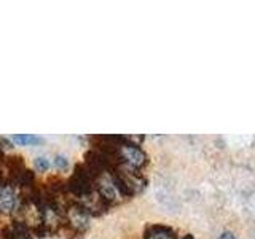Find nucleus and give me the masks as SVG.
Segmentation results:
<instances>
[{
    "mask_svg": "<svg viewBox=\"0 0 255 239\" xmlns=\"http://www.w3.org/2000/svg\"><path fill=\"white\" fill-rule=\"evenodd\" d=\"M94 179L96 177L85 164H77L74 174H72V177L67 182V190L78 198H86L93 193Z\"/></svg>",
    "mask_w": 255,
    "mask_h": 239,
    "instance_id": "1",
    "label": "nucleus"
},
{
    "mask_svg": "<svg viewBox=\"0 0 255 239\" xmlns=\"http://www.w3.org/2000/svg\"><path fill=\"white\" fill-rule=\"evenodd\" d=\"M118 155H120V159H122V164L129 166L135 171L147 164V155L143 153V150L137 143L129 142L128 137H125V142H122L118 145Z\"/></svg>",
    "mask_w": 255,
    "mask_h": 239,
    "instance_id": "2",
    "label": "nucleus"
},
{
    "mask_svg": "<svg viewBox=\"0 0 255 239\" xmlns=\"http://www.w3.org/2000/svg\"><path fill=\"white\" fill-rule=\"evenodd\" d=\"M66 219L69 227L75 231V233H82L83 230L88 228V222H90V212L86 211V207L82 203L69 206L66 212Z\"/></svg>",
    "mask_w": 255,
    "mask_h": 239,
    "instance_id": "3",
    "label": "nucleus"
},
{
    "mask_svg": "<svg viewBox=\"0 0 255 239\" xmlns=\"http://www.w3.org/2000/svg\"><path fill=\"white\" fill-rule=\"evenodd\" d=\"M98 195L107 206L117 203L118 191L114 185V182H112V177H101L99 175L98 177Z\"/></svg>",
    "mask_w": 255,
    "mask_h": 239,
    "instance_id": "4",
    "label": "nucleus"
},
{
    "mask_svg": "<svg viewBox=\"0 0 255 239\" xmlns=\"http://www.w3.org/2000/svg\"><path fill=\"white\" fill-rule=\"evenodd\" d=\"M18 199L11 185H2L0 187V212H11Z\"/></svg>",
    "mask_w": 255,
    "mask_h": 239,
    "instance_id": "5",
    "label": "nucleus"
},
{
    "mask_svg": "<svg viewBox=\"0 0 255 239\" xmlns=\"http://www.w3.org/2000/svg\"><path fill=\"white\" fill-rule=\"evenodd\" d=\"M143 239H177L175 231L164 225H151L143 233Z\"/></svg>",
    "mask_w": 255,
    "mask_h": 239,
    "instance_id": "6",
    "label": "nucleus"
},
{
    "mask_svg": "<svg viewBox=\"0 0 255 239\" xmlns=\"http://www.w3.org/2000/svg\"><path fill=\"white\" fill-rule=\"evenodd\" d=\"M11 140L14 143H19V145H37V143H42V139L34 134H16L11 137Z\"/></svg>",
    "mask_w": 255,
    "mask_h": 239,
    "instance_id": "7",
    "label": "nucleus"
},
{
    "mask_svg": "<svg viewBox=\"0 0 255 239\" xmlns=\"http://www.w3.org/2000/svg\"><path fill=\"white\" fill-rule=\"evenodd\" d=\"M16 182H18L21 187H30L32 183H34V172L24 169L22 172L16 175Z\"/></svg>",
    "mask_w": 255,
    "mask_h": 239,
    "instance_id": "8",
    "label": "nucleus"
},
{
    "mask_svg": "<svg viewBox=\"0 0 255 239\" xmlns=\"http://www.w3.org/2000/svg\"><path fill=\"white\" fill-rule=\"evenodd\" d=\"M54 166L58 167V169H61V171H66L67 167H69V159H67V156L56 155L54 156Z\"/></svg>",
    "mask_w": 255,
    "mask_h": 239,
    "instance_id": "9",
    "label": "nucleus"
},
{
    "mask_svg": "<svg viewBox=\"0 0 255 239\" xmlns=\"http://www.w3.org/2000/svg\"><path fill=\"white\" fill-rule=\"evenodd\" d=\"M0 239H19L16 236L13 227H5L2 231H0Z\"/></svg>",
    "mask_w": 255,
    "mask_h": 239,
    "instance_id": "10",
    "label": "nucleus"
},
{
    "mask_svg": "<svg viewBox=\"0 0 255 239\" xmlns=\"http://www.w3.org/2000/svg\"><path fill=\"white\" fill-rule=\"evenodd\" d=\"M35 167H37L38 171L45 172V171H48V167H50V163H48V159L45 156H38L35 159Z\"/></svg>",
    "mask_w": 255,
    "mask_h": 239,
    "instance_id": "11",
    "label": "nucleus"
},
{
    "mask_svg": "<svg viewBox=\"0 0 255 239\" xmlns=\"http://www.w3.org/2000/svg\"><path fill=\"white\" fill-rule=\"evenodd\" d=\"M219 239H236V238L233 236V233H228V231H227V233H223Z\"/></svg>",
    "mask_w": 255,
    "mask_h": 239,
    "instance_id": "12",
    "label": "nucleus"
},
{
    "mask_svg": "<svg viewBox=\"0 0 255 239\" xmlns=\"http://www.w3.org/2000/svg\"><path fill=\"white\" fill-rule=\"evenodd\" d=\"M182 239H193V236H190V235H187V236H183Z\"/></svg>",
    "mask_w": 255,
    "mask_h": 239,
    "instance_id": "13",
    "label": "nucleus"
}]
</instances>
